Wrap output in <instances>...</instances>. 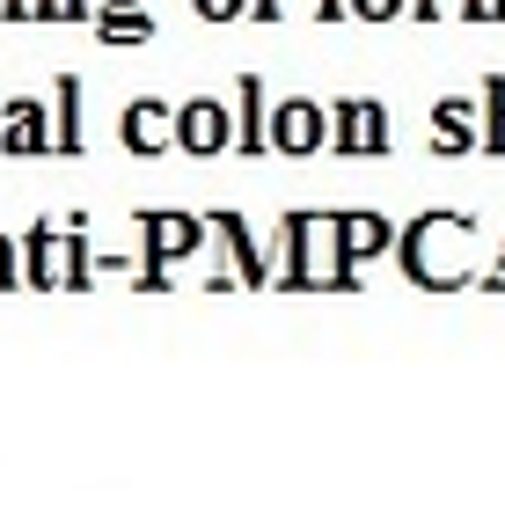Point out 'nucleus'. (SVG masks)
I'll return each instance as SVG.
<instances>
[{
	"label": "nucleus",
	"instance_id": "f257e3e1",
	"mask_svg": "<svg viewBox=\"0 0 505 512\" xmlns=\"http://www.w3.org/2000/svg\"><path fill=\"white\" fill-rule=\"evenodd\" d=\"M315 139V118H308V103H293L286 110V147H308Z\"/></svg>",
	"mask_w": 505,
	"mask_h": 512
}]
</instances>
